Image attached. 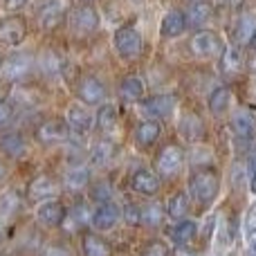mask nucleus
<instances>
[{"label":"nucleus","mask_w":256,"mask_h":256,"mask_svg":"<svg viewBox=\"0 0 256 256\" xmlns=\"http://www.w3.org/2000/svg\"><path fill=\"white\" fill-rule=\"evenodd\" d=\"M178 132L186 142H200L204 137V122L196 112H184L182 120L178 122Z\"/></svg>","instance_id":"obj_16"},{"label":"nucleus","mask_w":256,"mask_h":256,"mask_svg":"<svg viewBox=\"0 0 256 256\" xmlns=\"http://www.w3.org/2000/svg\"><path fill=\"white\" fill-rule=\"evenodd\" d=\"M12 117H14V108H12V104H7L4 99H0V128L7 126L9 122H12Z\"/></svg>","instance_id":"obj_39"},{"label":"nucleus","mask_w":256,"mask_h":256,"mask_svg":"<svg viewBox=\"0 0 256 256\" xmlns=\"http://www.w3.org/2000/svg\"><path fill=\"white\" fill-rule=\"evenodd\" d=\"M230 102H232V92L227 86H220L216 88L212 94H209V110L214 115H222V112L230 108Z\"/></svg>","instance_id":"obj_32"},{"label":"nucleus","mask_w":256,"mask_h":256,"mask_svg":"<svg viewBox=\"0 0 256 256\" xmlns=\"http://www.w3.org/2000/svg\"><path fill=\"white\" fill-rule=\"evenodd\" d=\"M173 256H198V252H194V250H189L184 245V248H178L176 252H173Z\"/></svg>","instance_id":"obj_45"},{"label":"nucleus","mask_w":256,"mask_h":256,"mask_svg":"<svg viewBox=\"0 0 256 256\" xmlns=\"http://www.w3.org/2000/svg\"><path fill=\"white\" fill-rule=\"evenodd\" d=\"M196 234H198V222L189 220V218H182V220H178V225L171 230V240L178 245V248H184V245H189L191 240L196 238Z\"/></svg>","instance_id":"obj_23"},{"label":"nucleus","mask_w":256,"mask_h":256,"mask_svg":"<svg viewBox=\"0 0 256 256\" xmlns=\"http://www.w3.org/2000/svg\"><path fill=\"white\" fill-rule=\"evenodd\" d=\"M164 212H166V216L173 218V220H182V218L189 214V196H186V191H176V194L168 198Z\"/></svg>","instance_id":"obj_29"},{"label":"nucleus","mask_w":256,"mask_h":256,"mask_svg":"<svg viewBox=\"0 0 256 256\" xmlns=\"http://www.w3.org/2000/svg\"><path fill=\"white\" fill-rule=\"evenodd\" d=\"M248 245L252 254H256V230H248Z\"/></svg>","instance_id":"obj_44"},{"label":"nucleus","mask_w":256,"mask_h":256,"mask_svg":"<svg viewBox=\"0 0 256 256\" xmlns=\"http://www.w3.org/2000/svg\"><path fill=\"white\" fill-rule=\"evenodd\" d=\"M25 2L27 0H4V9H7V12H18Z\"/></svg>","instance_id":"obj_42"},{"label":"nucleus","mask_w":256,"mask_h":256,"mask_svg":"<svg viewBox=\"0 0 256 256\" xmlns=\"http://www.w3.org/2000/svg\"><path fill=\"white\" fill-rule=\"evenodd\" d=\"M58 182L54 180L48 173H40V176L32 178V182L27 184V198L34 200V202H45V200H54V196L58 194Z\"/></svg>","instance_id":"obj_8"},{"label":"nucleus","mask_w":256,"mask_h":256,"mask_svg":"<svg viewBox=\"0 0 256 256\" xmlns=\"http://www.w3.org/2000/svg\"><path fill=\"white\" fill-rule=\"evenodd\" d=\"M218 189H220V178L214 168H202V171H196L189 178V198L198 204L200 209H207L209 204L216 200Z\"/></svg>","instance_id":"obj_1"},{"label":"nucleus","mask_w":256,"mask_h":256,"mask_svg":"<svg viewBox=\"0 0 256 256\" xmlns=\"http://www.w3.org/2000/svg\"><path fill=\"white\" fill-rule=\"evenodd\" d=\"M68 135H70V128L66 120H45L36 126V140L40 144H58V142H66Z\"/></svg>","instance_id":"obj_9"},{"label":"nucleus","mask_w":256,"mask_h":256,"mask_svg":"<svg viewBox=\"0 0 256 256\" xmlns=\"http://www.w3.org/2000/svg\"><path fill=\"white\" fill-rule=\"evenodd\" d=\"M184 30H186V20H184V14L182 12L171 9V12L164 14L162 22H160V34H162L164 38H176V36H180Z\"/></svg>","instance_id":"obj_19"},{"label":"nucleus","mask_w":256,"mask_h":256,"mask_svg":"<svg viewBox=\"0 0 256 256\" xmlns=\"http://www.w3.org/2000/svg\"><path fill=\"white\" fill-rule=\"evenodd\" d=\"M66 124L74 132H88L92 128V115L86 108H81V104H72L66 112Z\"/></svg>","instance_id":"obj_18"},{"label":"nucleus","mask_w":256,"mask_h":256,"mask_svg":"<svg viewBox=\"0 0 256 256\" xmlns=\"http://www.w3.org/2000/svg\"><path fill=\"white\" fill-rule=\"evenodd\" d=\"M115 153H117V148L110 140H99L97 144L92 146V150H90V162H92L94 166H106V164L112 162Z\"/></svg>","instance_id":"obj_28"},{"label":"nucleus","mask_w":256,"mask_h":256,"mask_svg":"<svg viewBox=\"0 0 256 256\" xmlns=\"http://www.w3.org/2000/svg\"><path fill=\"white\" fill-rule=\"evenodd\" d=\"M158 173L162 178H176L184 166V150L178 144H166L158 155Z\"/></svg>","instance_id":"obj_5"},{"label":"nucleus","mask_w":256,"mask_h":256,"mask_svg":"<svg viewBox=\"0 0 256 256\" xmlns=\"http://www.w3.org/2000/svg\"><path fill=\"white\" fill-rule=\"evenodd\" d=\"M240 68H243V58H240L238 48H234V45L222 48V54H220V72L222 74L234 76L240 72Z\"/></svg>","instance_id":"obj_26"},{"label":"nucleus","mask_w":256,"mask_h":256,"mask_svg":"<svg viewBox=\"0 0 256 256\" xmlns=\"http://www.w3.org/2000/svg\"><path fill=\"white\" fill-rule=\"evenodd\" d=\"M20 209V194L18 189H9L0 194V222H12Z\"/></svg>","instance_id":"obj_22"},{"label":"nucleus","mask_w":256,"mask_h":256,"mask_svg":"<svg viewBox=\"0 0 256 256\" xmlns=\"http://www.w3.org/2000/svg\"><path fill=\"white\" fill-rule=\"evenodd\" d=\"M120 94H122V99L128 102V104L142 102V97H144V81H142L137 74L124 76L122 84H120Z\"/></svg>","instance_id":"obj_21"},{"label":"nucleus","mask_w":256,"mask_h":256,"mask_svg":"<svg viewBox=\"0 0 256 256\" xmlns=\"http://www.w3.org/2000/svg\"><path fill=\"white\" fill-rule=\"evenodd\" d=\"M88 182H90V168L74 166V168H70V171L66 173L63 184H66L70 191H81L84 186H88Z\"/></svg>","instance_id":"obj_31"},{"label":"nucleus","mask_w":256,"mask_h":256,"mask_svg":"<svg viewBox=\"0 0 256 256\" xmlns=\"http://www.w3.org/2000/svg\"><path fill=\"white\" fill-rule=\"evenodd\" d=\"M254 32H256V18L252 16V14L240 16L238 25H236V40H238L240 45L250 43V40H252V36H254Z\"/></svg>","instance_id":"obj_34"},{"label":"nucleus","mask_w":256,"mask_h":256,"mask_svg":"<svg viewBox=\"0 0 256 256\" xmlns=\"http://www.w3.org/2000/svg\"><path fill=\"white\" fill-rule=\"evenodd\" d=\"M2 61H4V58H2V56H0V70H2Z\"/></svg>","instance_id":"obj_48"},{"label":"nucleus","mask_w":256,"mask_h":256,"mask_svg":"<svg viewBox=\"0 0 256 256\" xmlns=\"http://www.w3.org/2000/svg\"><path fill=\"white\" fill-rule=\"evenodd\" d=\"M248 171H250V189H252V194H256V150H252V155L248 160Z\"/></svg>","instance_id":"obj_41"},{"label":"nucleus","mask_w":256,"mask_h":256,"mask_svg":"<svg viewBox=\"0 0 256 256\" xmlns=\"http://www.w3.org/2000/svg\"><path fill=\"white\" fill-rule=\"evenodd\" d=\"M162 135V128L155 120H144L135 128V142L140 146H153Z\"/></svg>","instance_id":"obj_24"},{"label":"nucleus","mask_w":256,"mask_h":256,"mask_svg":"<svg viewBox=\"0 0 256 256\" xmlns=\"http://www.w3.org/2000/svg\"><path fill=\"white\" fill-rule=\"evenodd\" d=\"M220 48H222L220 38H218V34L212 30H202V32H198V34H194V38H191V52H194L196 56L209 58L220 52Z\"/></svg>","instance_id":"obj_12"},{"label":"nucleus","mask_w":256,"mask_h":256,"mask_svg":"<svg viewBox=\"0 0 256 256\" xmlns=\"http://www.w3.org/2000/svg\"><path fill=\"white\" fill-rule=\"evenodd\" d=\"M250 45H252V50L256 52V32H254V36H252V40H250Z\"/></svg>","instance_id":"obj_47"},{"label":"nucleus","mask_w":256,"mask_h":256,"mask_svg":"<svg viewBox=\"0 0 256 256\" xmlns=\"http://www.w3.org/2000/svg\"><path fill=\"white\" fill-rule=\"evenodd\" d=\"M191 2H196V0H191Z\"/></svg>","instance_id":"obj_49"},{"label":"nucleus","mask_w":256,"mask_h":256,"mask_svg":"<svg viewBox=\"0 0 256 256\" xmlns=\"http://www.w3.org/2000/svg\"><path fill=\"white\" fill-rule=\"evenodd\" d=\"M122 218V209L115 202H106V204H97V209L90 216V225L99 232H110L117 225V220Z\"/></svg>","instance_id":"obj_11"},{"label":"nucleus","mask_w":256,"mask_h":256,"mask_svg":"<svg viewBox=\"0 0 256 256\" xmlns=\"http://www.w3.org/2000/svg\"><path fill=\"white\" fill-rule=\"evenodd\" d=\"M110 196H112V191H110V182L102 180V182H97V184H92L90 198H92L97 204H106V202H110Z\"/></svg>","instance_id":"obj_35"},{"label":"nucleus","mask_w":256,"mask_h":256,"mask_svg":"<svg viewBox=\"0 0 256 256\" xmlns=\"http://www.w3.org/2000/svg\"><path fill=\"white\" fill-rule=\"evenodd\" d=\"M140 256H171V252H168V245L164 240H148L142 248Z\"/></svg>","instance_id":"obj_37"},{"label":"nucleus","mask_w":256,"mask_h":256,"mask_svg":"<svg viewBox=\"0 0 256 256\" xmlns=\"http://www.w3.org/2000/svg\"><path fill=\"white\" fill-rule=\"evenodd\" d=\"M66 214H68V209L61 200H56V198L45 200V202H40L36 207V220L43 227H58L66 220Z\"/></svg>","instance_id":"obj_10"},{"label":"nucleus","mask_w":256,"mask_h":256,"mask_svg":"<svg viewBox=\"0 0 256 256\" xmlns=\"http://www.w3.org/2000/svg\"><path fill=\"white\" fill-rule=\"evenodd\" d=\"M115 50L124 61H135L142 54V48H144V40H142V34L137 30V25H122L120 30L115 32Z\"/></svg>","instance_id":"obj_2"},{"label":"nucleus","mask_w":256,"mask_h":256,"mask_svg":"<svg viewBox=\"0 0 256 256\" xmlns=\"http://www.w3.org/2000/svg\"><path fill=\"white\" fill-rule=\"evenodd\" d=\"M248 230H256V204L248 212Z\"/></svg>","instance_id":"obj_43"},{"label":"nucleus","mask_w":256,"mask_h":256,"mask_svg":"<svg viewBox=\"0 0 256 256\" xmlns=\"http://www.w3.org/2000/svg\"><path fill=\"white\" fill-rule=\"evenodd\" d=\"M0 153L7 155V158H20L25 153V140H22L20 132L9 130L0 135Z\"/></svg>","instance_id":"obj_25"},{"label":"nucleus","mask_w":256,"mask_h":256,"mask_svg":"<svg viewBox=\"0 0 256 256\" xmlns=\"http://www.w3.org/2000/svg\"><path fill=\"white\" fill-rule=\"evenodd\" d=\"M84 254L86 256H112V248L97 232H86L84 234Z\"/></svg>","instance_id":"obj_27"},{"label":"nucleus","mask_w":256,"mask_h":256,"mask_svg":"<svg viewBox=\"0 0 256 256\" xmlns=\"http://www.w3.org/2000/svg\"><path fill=\"white\" fill-rule=\"evenodd\" d=\"M130 186H132V191H137L142 196H155V194H160L162 182H160L158 173L148 171V168H140V171H135L130 176Z\"/></svg>","instance_id":"obj_14"},{"label":"nucleus","mask_w":256,"mask_h":256,"mask_svg":"<svg viewBox=\"0 0 256 256\" xmlns=\"http://www.w3.org/2000/svg\"><path fill=\"white\" fill-rule=\"evenodd\" d=\"M76 94H79V99L86 106H102V104H106L108 90L99 76L84 74L79 79V84H76Z\"/></svg>","instance_id":"obj_4"},{"label":"nucleus","mask_w":256,"mask_h":256,"mask_svg":"<svg viewBox=\"0 0 256 256\" xmlns=\"http://www.w3.org/2000/svg\"><path fill=\"white\" fill-rule=\"evenodd\" d=\"M0 256H2V254H0Z\"/></svg>","instance_id":"obj_50"},{"label":"nucleus","mask_w":256,"mask_h":256,"mask_svg":"<svg viewBox=\"0 0 256 256\" xmlns=\"http://www.w3.org/2000/svg\"><path fill=\"white\" fill-rule=\"evenodd\" d=\"M43 256H72V252L61 243H52L43 250Z\"/></svg>","instance_id":"obj_40"},{"label":"nucleus","mask_w":256,"mask_h":256,"mask_svg":"<svg viewBox=\"0 0 256 256\" xmlns=\"http://www.w3.org/2000/svg\"><path fill=\"white\" fill-rule=\"evenodd\" d=\"M232 130L236 132V137L240 140H252L256 135V120L250 110H238L232 117Z\"/></svg>","instance_id":"obj_20"},{"label":"nucleus","mask_w":256,"mask_h":256,"mask_svg":"<svg viewBox=\"0 0 256 256\" xmlns=\"http://www.w3.org/2000/svg\"><path fill=\"white\" fill-rule=\"evenodd\" d=\"M27 36V20L18 14H9V16L0 18V43L2 45H20Z\"/></svg>","instance_id":"obj_7"},{"label":"nucleus","mask_w":256,"mask_h":256,"mask_svg":"<svg viewBox=\"0 0 256 256\" xmlns=\"http://www.w3.org/2000/svg\"><path fill=\"white\" fill-rule=\"evenodd\" d=\"M32 68H34V58L25 52H16V54H12L9 58L2 61V70L0 72H2L4 81H9V84H18V81L27 79V74L32 72Z\"/></svg>","instance_id":"obj_6"},{"label":"nucleus","mask_w":256,"mask_h":256,"mask_svg":"<svg viewBox=\"0 0 256 256\" xmlns=\"http://www.w3.org/2000/svg\"><path fill=\"white\" fill-rule=\"evenodd\" d=\"M61 66H63V61H61V56L58 54H54V52H45L43 54V61H40V68H43V72L45 74H58L61 72Z\"/></svg>","instance_id":"obj_36"},{"label":"nucleus","mask_w":256,"mask_h":256,"mask_svg":"<svg viewBox=\"0 0 256 256\" xmlns=\"http://www.w3.org/2000/svg\"><path fill=\"white\" fill-rule=\"evenodd\" d=\"M70 12H72V0H48L38 9V27L43 32L56 30Z\"/></svg>","instance_id":"obj_3"},{"label":"nucleus","mask_w":256,"mask_h":256,"mask_svg":"<svg viewBox=\"0 0 256 256\" xmlns=\"http://www.w3.org/2000/svg\"><path fill=\"white\" fill-rule=\"evenodd\" d=\"M4 178H7V166L0 162V180H4Z\"/></svg>","instance_id":"obj_46"},{"label":"nucleus","mask_w":256,"mask_h":256,"mask_svg":"<svg viewBox=\"0 0 256 256\" xmlns=\"http://www.w3.org/2000/svg\"><path fill=\"white\" fill-rule=\"evenodd\" d=\"M72 27L76 30V34H92L99 27V14L90 4H81L72 14Z\"/></svg>","instance_id":"obj_13"},{"label":"nucleus","mask_w":256,"mask_h":256,"mask_svg":"<svg viewBox=\"0 0 256 256\" xmlns=\"http://www.w3.org/2000/svg\"><path fill=\"white\" fill-rule=\"evenodd\" d=\"M122 218H124V220H126V225H130V227L142 225V209L137 207V204L128 202L126 207L122 209Z\"/></svg>","instance_id":"obj_38"},{"label":"nucleus","mask_w":256,"mask_h":256,"mask_svg":"<svg viewBox=\"0 0 256 256\" xmlns=\"http://www.w3.org/2000/svg\"><path fill=\"white\" fill-rule=\"evenodd\" d=\"M94 120H97V126L102 128L104 132H112L117 128V120H120V115H117L115 106H110V104H102Z\"/></svg>","instance_id":"obj_30"},{"label":"nucleus","mask_w":256,"mask_h":256,"mask_svg":"<svg viewBox=\"0 0 256 256\" xmlns=\"http://www.w3.org/2000/svg\"><path fill=\"white\" fill-rule=\"evenodd\" d=\"M164 216H166V212L162 209V204L160 202H150V204H146L144 209H142V225H146V227H160L162 225V220H164Z\"/></svg>","instance_id":"obj_33"},{"label":"nucleus","mask_w":256,"mask_h":256,"mask_svg":"<svg viewBox=\"0 0 256 256\" xmlns=\"http://www.w3.org/2000/svg\"><path fill=\"white\" fill-rule=\"evenodd\" d=\"M212 12H214V7L207 2V0H196V2H191L189 9H186V14H184L186 27L198 30V27L207 25V20L212 18Z\"/></svg>","instance_id":"obj_17"},{"label":"nucleus","mask_w":256,"mask_h":256,"mask_svg":"<svg viewBox=\"0 0 256 256\" xmlns=\"http://www.w3.org/2000/svg\"><path fill=\"white\" fill-rule=\"evenodd\" d=\"M173 108H176V99L171 94H153L144 102V112L150 115L153 120H166L171 117Z\"/></svg>","instance_id":"obj_15"}]
</instances>
